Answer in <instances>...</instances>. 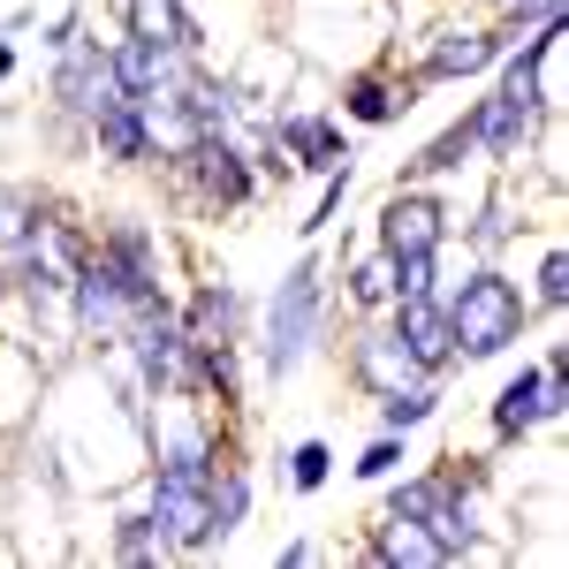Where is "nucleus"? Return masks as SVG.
<instances>
[{"label": "nucleus", "mask_w": 569, "mask_h": 569, "mask_svg": "<svg viewBox=\"0 0 569 569\" xmlns=\"http://www.w3.org/2000/svg\"><path fill=\"white\" fill-rule=\"evenodd\" d=\"M380 486H388V479H380ZM479 486H486V463L448 456L440 471H418V479H395L388 486V517H402V525L426 531V539L440 547V562H471V555H479V509H471Z\"/></svg>", "instance_id": "obj_1"}, {"label": "nucleus", "mask_w": 569, "mask_h": 569, "mask_svg": "<svg viewBox=\"0 0 569 569\" xmlns=\"http://www.w3.org/2000/svg\"><path fill=\"white\" fill-rule=\"evenodd\" d=\"M220 471V440L206 426H182V433L160 440V463L144 479V509L160 517L168 547L176 555H198V517H206V486Z\"/></svg>", "instance_id": "obj_2"}, {"label": "nucleus", "mask_w": 569, "mask_h": 569, "mask_svg": "<svg viewBox=\"0 0 569 569\" xmlns=\"http://www.w3.org/2000/svg\"><path fill=\"white\" fill-rule=\"evenodd\" d=\"M327 311H335L327 259H297L289 273H281V289L266 297V319H259V365H266V380H289V372L327 342Z\"/></svg>", "instance_id": "obj_3"}, {"label": "nucleus", "mask_w": 569, "mask_h": 569, "mask_svg": "<svg viewBox=\"0 0 569 569\" xmlns=\"http://www.w3.org/2000/svg\"><path fill=\"white\" fill-rule=\"evenodd\" d=\"M440 311H448V342H456V357H501L525 342V289L501 273V266H479L456 297H440Z\"/></svg>", "instance_id": "obj_4"}, {"label": "nucleus", "mask_w": 569, "mask_h": 569, "mask_svg": "<svg viewBox=\"0 0 569 569\" xmlns=\"http://www.w3.org/2000/svg\"><path fill=\"white\" fill-rule=\"evenodd\" d=\"M168 176H176V190H190L206 213H236V206L259 198L251 152L236 144V130H206V137H190V144H176V152H168Z\"/></svg>", "instance_id": "obj_5"}, {"label": "nucleus", "mask_w": 569, "mask_h": 569, "mask_svg": "<svg viewBox=\"0 0 569 569\" xmlns=\"http://www.w3.org/2000/svg\"><path fill=\"white\" fill-rule=\"evenodd\" d=\"M114 342L130 350V380L144 395H182V311H176V297L130 311V327Z\"/></svg>", "instance_id": "obj_6"}, {"label": "nucleus", "mask_w": 569, "mask_h": 569, "mask_svg": "<svg viewBox=\"0 0 569 569\" xmlns=\"http://www.w3.org/2000/svg\"><path fill=\"white\" fill-rule=\"evenodd\" d=\"M107 99H122L107 46H99V39L61 46V53H53V107H61V122H84V130H91V114H99Z\"/></svg>", "instance_id": "obj_7"}, {"label": "nucleus", "mask_w": 569, "mask_h": 569, "mask_svg": "<svg viewBox=\"0 0 569 569\" xmlns=\"http://www.w3.org/2000/svg\"><path fill=\"white\" fill-rule=\"evenodd\" d=\"M569 402V372H547V365H525V372H509L501 395H493V440H525L539 426H555Z\"/></svg>", "instance_id": "obj_8"}, {"label": "nucleus", "mask_w": 569, "mask_h": 569, "mask_svg": "<svg viewBox=\"0 0 569 569\" xmlns=\"http://www.w3.org/2000/svg\"><path fill=\"white\" fill-rule=\"evenodd\" d=\"M448 206H440L433 190H418V182H402L388 206H380V251L388 259H402V251H440L448 243Z\"/></svg>", "instance_id": "obj_9"}, {"label": "nucleus", "mask_w": 569, "mask_h": 569, "mask_svg": "<svg viewBox=\"0 0 569 569\" xmlns=\"http://www.w3.org/2000/svg\"><path fill=\"white\" fill-rule=\"evenodd\" d=\"M266 137H273V152H281L289 168H305V176H335V168L350 160V137H342L335 114H273Z\"/></svg>", "instance_id": "obj_10"}, {"label": "nucleus", "mask_w": 569, "mask_h": 569, "mask_svg": "<svg viewBox=\"0 0 569 569\" xmlns=\"http://www.w3.org/2000/svg\"><path fill=\"white\" fill-rule=\"evenodd\" d=\"M539 114H547V99H525V91H486L471 99V122H479V152L486 160H525L531 130H539Z\"/></svg>", "instance_id": "obj_11"}, {"label": "nucleus", "mask_w": 569, "mask_h": 569, "mask_svg": "<svg viewBox=\"0 0 569 569\" xmlns=\"http://www.w3.org/2000/svg\"><path fill=\"white\" fill-rule=\"evenodd\" d=\"M501 31H433V46L418 53V69H410V84H463V77H486L493 61H501Z\"/></svg>", "instance_id": "obj_12"}, {"label": "nucleus", "mask_w": 569, "mask_h": 569, "mask_svg": "<svg viewBox=\"0 0 569 569\" xmlns=\"http://www.w3.org/2000/svg\"><path fill=\"white\" fill-rule=\"evenodd\" d=\"M91 152L114 160V168H144V160H160V137H152L144 99H107V107L91 114Z\"/></svg>", "instance_id": "obj_13"}, {"label": "nucleus", "mask_w": 569, "mask_h": 569, "mask_svg": "<svg viewBox=\"0 0 569 569\" xmlns=\"http://www.w3.org/2000/svg\"><path fill=\"white\" fill-rule=\"evenodd\" d=\"M395 342L410 350V365L418 372H448L456 365V342H448V311H440V297H395Z\"/></svg>", "instance_id": "obj_14"}, {"label": "nucleus", "mask_w": 569, "mask_h": 569, "mask_svg": "<svg viewBox=\"0 0 569 569\" xmlns=\"http://www.w3.org/2000/svg\"><path fill=\"white\" fill-rule=\"evenodd\" d=\"M107 61H114V84H122V99H160V91L182 77V53L168 39H137V31H122V39L107 46Z\"/></svg>", "instance_id": "obj_15"}, {"label": "nucleus", "mask_w": 569, "mask_h": 569, "mask_svg": "<svg viewBox=\"0 0 569 569\" xmlns=\"http://www.w3.org/2000/svg\"><path fill=\"white\" fill-rule=\"evenodd\" d=\"M182 311V335L190 342H251V305H243V289H228V281H198V297Z\"/></svg>", "instance_id": "obj_16"}, {"label": "nucleus", "mask_w": 569, "mask_h": 569, "mask_svg": "<svg viewBox=\"0 0 569 569\" xmlns=\"http://www.w3.org/2000/svg\"><path fill=\"white\" fill-rule=\"evenodd\" d=\"M418 107V84L410 77H388V69H357L350 84H342V114L365 122V130H388Z\"/></svg>", "instance_id": "obj_17"}, {"label": "nucleus", "mask_w": 569, "mask_h": 569, "mask_svg": "<svg viewBox=\"0 0 569 569\" xmlns=\"http://www.w3.org/2000/svg\"><path fill=\"white\" fill-rule=\"evenodd\" d=\"M122 31H137V39H168L182 61L206 53V23H198L190 0H122Z\"/></svg>", "instance_id": "obj_18"}, {"label": "nucleus", "mask_w": 569, "mask_h": 569, "mask_svg": "<svg viewBox=\"0 0 569 569\" xmlns=\"http://www.w3.org/2000/svg\"><path fill=\"white\" fill-rule=\"evenodd\" d=\"M350 380L365 395H388V388H402V380H433V372L410 365V350L395 342V327H365L350 342Z\"/></svg>", "instance_id": "obj_19"}, {"label": "nucleus", "mask_w": 569, "mask_h": 569, "mask_svg": "<svg viewBox=\"0 0 569 569\" xmlns=\"http://www.w3.org/2000/svg\"><path fill=\"white\" fill-rule=\"evenodd\" d=\"M243 517H251V471L236 456H220L213 486H206V517H198V555H213L228 531H243Z\"/></svg>", "instance_id": "obj_20"}, {"label": "nucleus", "mask_w": 569, "mask_h": 569, "mask_svg": "<svg viewBox=\"0 0 569 569\" xmlns=\"http://www.w3.org/2000/svg\"><path fill=\"white\" fill-rule=\"evenodd\" d=\"M365 562H372V569H448L433 539H426L418 525H402V517H388V509H380V525H372Z\"/></svg>", "instance_id": "obj_21"}, {"label": "nucleus", "mask_w": 569, "mask_h": 569, "mask_svg": "<svg viewBox=\"0 0 569 569\" xmlns=\"http://www.w3.org/2000/svg\"><path fill=\"white\" fill-rule=\"evenodd\" d=\"M471 152H479V122H471V107H463V114H456V122H448V130H440L433 144H418V152L402 160V182H433V176H456V168H463Z\"/></svg>", "instance_id": "obj_22"}, {"label": "nucleus", "mask_w": 569, "mask_h": 569, "mask_svg": "<svg viewBox=\"0 0 569 569\" xmlns=\"http://www.w3.org/2000/svg\"><path fill=\"white\" fill-rule=\"evenodd\" d=\"M372 410H380V433H418L440 410V380H402V388L372 395Z\"/></svg>", "instance_id": "obj_23"}, {"label": "nucleus", "mask_w": 569, "mask_h": 569, "mask_svg": "<svg viewBox=\"0 0 569 569\" xmlns=\"http://www.w3.org/2000/svg\"><path fill=\"white\" fill-rule=\"evenodd\" d=\"M46 213H53V206H46L39 190H0V259H8V251H23V243H39Z\"/></svg>", "instance_id": "obj_24"}, {"label": "nucleus", "mask_w": 569, "mask_h": 569, "mask_svg": "<svg viewBox=\"0 0 569 569\" xmlns=\"http://www.w3.org/2000/svg\"><path fill=\"white\" fill-rule=\"evenodd\" d=\"M176 547H168V531L152 509H130V517H114V562H168Z\"/></svg>", "instance_id": "obj_25"}, {"label": "nucleus", "mask_w": 569, "mask_h": 569, "mask_svg": "<svg viewBox=\"0 0 569 569\" xmlns=\"http://www.w3.org/2000/svg\"><path fill=\"white\" fill-rule=\"evenodd\" d=\"M342 281H350V305H357V311H388V305H395V259H388V251L357 259Z\"/></svg>", "instance_id": "obj_26"}, {"label": "nucleus", "mask_w": 569, "mask_h": 569, "mask_svg": "<svg viewBox=\"0 0 569 569\" xmlns=\"http://www.w3.org/2000/svg\"><path fill=\"white\" fill-rule=\"evenodd\" d=\"M327 479H335V448H327V440H297V448H289V486H297V493H319Z\"/></svg>", "instance_id": "obj_27"}, {"label": "nucleus", "mask_w": 569, "mask_h": 569, "mask_svg": "<svg viewBox=\"0 0 569 569\" xmlns=\"http://www.w3.org/2000/svg\"><path fill=\"white\" fill-rule=\"evenodd\" d=\"M531 305H539V311H562L569 305V251H562V243H547V259H539V273H531Z\"/></svg>", "instance_id": "obj_28"}, {"label": "nucleus", "mask_w": 569, "mask_h": 569, "mask_svg": "<svg viewBox=\"0 0 569 569\" xmlns=\"http://www.w3.org/2000/svg\"><path fill=\"white\" fill-rule=\"evenodd\" d=\"M342 198H350V160H342L335 176H319V198H311V213L297 220V228H305V236H327V228H335V213H342Z\"/></svg>", "instance_id": "obj_29"}, {"label": "nucleus", "mask_w": 569, "mask_h": 569, "mask_svg": "<svg viewBox=\"0 0 569 569\" xmlns=\"http://www.w3.org/2000/svg\"><path fill=\"white\" fill-rule=\"evenodd\" d=\"M395 297H440V251H402L395 259Z\"/></svg>", "instance_id": "obj_30"}, {"label": "nucleus", "mask_w": 569, "mask_h": 569, "mask_svg": "<svg viewBox=\"0 0 569 569\" xmlns=\"http://www.w3.org/2000/svg\"><path fill=\"white\" fill-rule=\"evenodd\" d=\"M402 463H410V456H402V433H372V440H365V456H357L350 471H357L365 486H380V479H395Z\"/></svg>", "instance_id": "obj_31"}, {"label": "nucleus", "mask_w": 569, "mask_h": 569, "mask_svg": "<svg viewBox=\"0 0 569 569\" xmlns=\"http://www.w3.org/2000/svg\"><path fill=\"white\" fill-rule=\"evenodd\" d=\"M555 16H569V0H509V23H501V39L517 46L525 31H539V23H555Z\"/></svg>", "instance_id": "obj_32"}, {"label": "nucleus", "mask_w": 569, "mask_h": 569, "mask_svg": "<svg viewBox=\"0 0 569 569\" xmlns=\"http://www.w3.org/2000/svg\"><path fill=\"white\" fill-rule=\"evenodd\" d=\"M471 243H479V251H501V243H509V206H486L479 228H471Z\"/></svg>", "instance_id": "obj_33"}, {"label": "nucleus", "mask_w": 569, "mask_h": 569, "mask_svg": "<svg viewBox=\"0 0 569 569\" xmlns=\"http://www.w3.org/2000/svg\"><path fill=\"white\" fill-rule=\"evenodd\" d=\"M77 39H84V8H61V16L46 23V46L61 53V46H77Z\"/></svg>", "instance_id": "obj_34"}, {"label": "nucleus", "mask_w": 569, "mask_h": 569, "mask_svg": "<svg viewBox=\"0 0 569 569\" xmlns=\"http://www.w3.org/2000/svg\"><path fill=\"white\" fill-rule=\"evenodd\" d=\"M319 562V547H311V539H289V547H281V569H311Z\"/></svg>", "instance_id": "obj_35"}, {"label": "nucleus", "mask_w": 569, "mask_h": 569, "mask_svg": "<svg viewBox=\"0 0 569 569\" xmlns=\"http://www.w3.org/2000/svg\"><path fill=\"white\" fill-rule=\"evenodd\" d=\"M8 77H16V46L0 39V84H8Z\"/></svg>", "instance_id": "obj_36"}]
</instances>
